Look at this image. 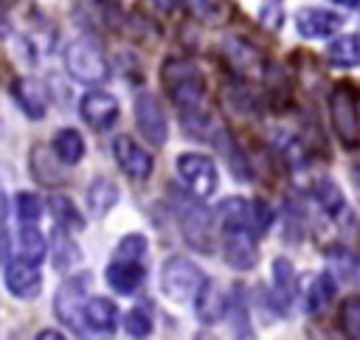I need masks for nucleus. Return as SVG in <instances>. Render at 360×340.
I'll list each match as a JSON object with an SVG mask.
<instances>
[{"mask_svg":"<svg viewBox=\"0 0 360 340\" xmlns=\"http://www.w3.org/2000/svg\"><path fill=\"white\" fill-rule=\"evenodd\" d=\"M65 166H68V163L59 160V155L53 152V146H51V149H45L42 143H34V146H31L28 169H31V174H34L37 183H42V185H62V183L68 180Z\"/></svg>","mask_w":360,"mask_h":340,"instance_id":"obj_14","label":"nucleus"},{"mask_svg":"<svg viewBox=\"0 0 360 340\" xmlns=\"http://www.w3.org/2000/svg\"><path fill=\"white\" fill-rule=\"evenodd\" d=\"M87 284H90V273H79L73 278H68L56 295H53V312L56 318L76 334H90L87 323H84V303H87Z\"/></svg>","mask_w":360,"mask_h":340,"instance_id":"obj_4","label":"nucleus"},{"mask_svg":"<svg viewBox=\"0 0 360 340\" xmlns=\"http://www.w3.org/2000/svg\"><path fill=\"white\" fill-rule=\"evenodd\" d=\"M205 275L202 270L188 261V259H180V256H172L163 267H160V289L169 301L174 303H186L191 298H197L200 287H202Z\"/></svg>","mask_w":360,"mask_h":340,"instance_id":"obj_3","label":"nucleus"},{"mask_svg":"<svg viewBox=\"0 0 360 340\" xmlns=\"http://www.w3.org/2000/svg\"><path fill=\"white\" fill-rule=\"evenodd\" d=\"M51 146H53V152L59 155V160L62 163H68V166H76L82 157H84V138L76 132V129H59L56 135H53V140H51Z\"/></svg>","mask_w":360,"mask_h":340,"instance_id":"obj_23","label":"nucleus"},{"mask_svg":"<svg viewBox=\"0 0 360 340\" xmlns=\"http://www.w3.org/2000/svg\"><path fill=\"white\" fill-rule=\"evenodd\" d=\"M354 185L360 188V166H354Z\"/></svg>","mask_w":360,"mask_h":340,"instance_id":"obj_36","label":"nucleus"},{"mask_svg":"<svg viewBox=\"0 0 360 340\" xmlns=\"http://www.w3.org/2000/svg\"><path fill=\"white\" fill-rule=\"evenodd\" d=\"M256 236L259 233L250 228H222V256L233 270L245 273V270L256 267V261H259Z\"/></svg>","mask_w":360,"mask_h":340,"instance_id":"obj_9","label":"nucleus"},{"mask_svg":"<svg viewBox=\"0 0 360 340\" xmlns=\"http://www.w3.org/2000/svg\"><path fill=\"white\" fill-rule=\"evenodd\" d=\"M3 275H6V289L20 301H31L42 289V278H39L37 264H28V261H20V259L17 261L8 259Z\"/></svg>","mask_w":360,"mask_h":340,"instance_id":"obj_13","label":"nucleus"},{"mask_svg":"<svg viewBox=\"0 0 360 340\" xmlns=\"http://www.w3.org/2000/svg\"><path fill=\"white\" fill-rule=\"evenodd\" d=\"M326 259L335 267L338 278H343L349 284H360V253H354L352 247L338 244V247H329L326 250Z\"/></svg>","mask_w":360,"mask_h":340,"instance_id":"obj_22","label":"nucleus"},{"mask_svg":"<svg viewBox=\"0 0 360 340\" xmlns=\"http://www.w3.org/2000/svg\"><path fill=\"white\" fill-rule=\"evenodd\" d=\"M48 208H51L53 219L59 222V228H68V230H82V228H84V219H82V214H79V208L73 205L70 197L53 194V197L48 200Z\"/></svg>","mask_w":360,"mask_h":340,"instance_id":"obj_25","label":"nucleus"},{"mask_svg":"<svg viewBox=\"0 0 360 340\" xmlns=\"http://www.w3.org/2000/svg\"><path fill=\"white\" fill-rule=\"evenodd\" d=\"M160 79L172 96V101L177 104V110L183 112V118L188 115H200L202 112V98H205V81L202 73L194 62L186 59H166L160 67Z\"/></svg>","mask_w":360,"mask_h":340,"instance_id":"obj_1","label":"nucleus"},{"mask_svg":"<svg viewBox=\"0 0 360 340\" xmlns=\"http://www.w3.org/2000/svg\"><path fill=\"white\" fill-rule=\"evenodd\" d=\"M135 124H138V132L152 146H163L169 140V121H166V112L155 93L143 90L135 96Z\"/></svg>","mask_w":360,"mask_h":340,"instance_id":"obj_7","label":"nucleus"},{"mask_svg":"<svg viewBox=\"0 0 360 340\" xmlns=\"http://www.w3.org/2000/svg\"><path fill=\"white\" fill-rule=\"evenodd\" d=\"M343 28V17L326 8H298L295 14V31L304 39H326L335 37Z\"/></svg>","mask_w":360,"mask_h":340,"instance_id":"obj_12","label":"nucleus"},{"mask_svg":"<svg viewBox=\"0 0 360 340\" xmlns=\"http://www.w3.org/2000/svg\"><path fill=\"white\" fill-rule=\"evenodd\" d=\"M326 56L338 67H354V65H360V37H354V34L338 37L335 34V39L326 45Z\"/></svg>","mask_w":360,"mask_h":340,"instance_id":"obj_21","label":"nucleus"},{"mask_svg":"<svg viewBox=\"0 0 360 340\" xmlns=\"http://www.w3.org/2000/svg\"><path fill=\"white\" fill-rule=\"evenodd\" d=\"M152 323H155V320H152L149 306H132V309L127 312V318H124V329H127L129 337H149Z\"/></svg>","mask_w":360,"mask_h":340,"instance_id":"obj_29","label":"nucleus"},{"mask_svg":"<svg viewBox=\"0 0 360 340\" xmlns=\"http://www.w3.org/2000/svg\"><path fill=\"white\" fill-rule=\"evenodd\" d=\"M84 323L93 334H112L118 326V306L110 298H87L84 303Z\"/></svg>","mask_w":360,"mask_h":340,"instance_id":"obj_18","label":"nucleus"},{"mask_svg":"<svg viewBox=\"0 0 360 340\" xmlns=\"http://www.w3.org/2000/svg\"><path fill=\"white\" fill-rule=\"evenodd\" d=\"M338 323H340V332H343L346 337L360 340V295H349V298L340 303Z\"/></svg>","mask_w":360,"mask_h":340,"instance_id":"obj_28","label":"nucleus"},{"mask_svg":"<svg viewBox=\"0 0 360 340\" xmlns=\"http://www.w3.org/2000/svg\"><path fill=\"white\" fill-rule=\"evenodd\" d=\"M335 292H338V284H335L332 273H321V275L312 281V287H309L307 309H309V312H323V306H326V303H332Z\"/></svg>","mask_w":360,"mask_h":340,"instance_id":"obj_26","label":"nucleus"},{"mask_svg":"<svg viewBox=\"0 0 360 340\" xmlns=\"http://www.w3.org/2000/svg\"><path fill=\"white\" fill-rule=\"evenodd\" d=\"M112 155H115L118 166H121L132 180H146V177L152 174V169H155L152 155H149L143 146H138L129 135H118V138L112 140Z\"/></svg>","mask_w":360,"mask_h":340,"instance_id":"obj_11","label":"nucleus"},{"mask_svg":"<svg viewBox=\"0 0 360 340\" xmlns=\"http://www.w3.org/2000/svg\"><path fill=\"white\" fill-rule=\"evenodd\" d=\"M312 194H315V202L329 214V216H338L340 211H343V191L338 188V183H332V180H318L315 185H312Z\"/></svg>","mask_w":360,"mask_h":340,"instance_id":"obj_27","label":"nucleus"},{"mask_svg":"<svg viewBox=\"0 0 360 340\" xmlns=\"http://www.w3.org/2000/svg\"><path fill=\"white\" fill-rule=\"evenodd\" d=\"M174 169L180 174V180L191 188L194 197L205 200L217 191L219 185V174H217V166L208 155H197V152H186L174 160Z\"/></svg>","mask_w":360,"mask_h":340,"instance_id":"obj_6","label":"nucleus"},{"mask_svg":"<svg viewBox=\"0 0 360 340\" xmlns=\"http://www.w3.org/2000/svg\"><path fill=\"white\" fill-rule=\"evenodd\" d=\"M332 3H338V6H346V8H354V6H360V0H332Z\"/></svg>","mask_w":360,"mask_h":340,"instance_id":"obj_33","label":"nucleus"},{"mask_svg":"<svg viewBox=\"0 0 360 340\" xmlns=\"http://www.w3.org/2000/svg\"><path fill=\"white\" fill-rule=\"evenodd\" d=\"M14 200H17V219L22 225H34L39 219V214H42V200L37 194H31V191H20Z\"/></svg>","mask_w":360,"mask_h":340,"instance_id":"obj_30","label":"nucleus"},{"mask_svg":"<svg viewBox=\"0 0 360 340\" xmlns=\"http://www.w3.org/2000/svg\"><path fill=\"white\" fill-rule=\"evenodd\" d=\"M155 3H158L160 8H172V3H174V0H155Z\"/></svg>","mask_w":360,"mask_h":340,"instance_id":"obj_35","label":"nucleus"},{"mask_svg":"<svg viewBox=\"0 0 360 340\" xmlns=\"http://www.w3.org/2000/svg\"><path fill=\"white\" fill-rule=\"evenodd\" d=\"M186 6L200 17H214V3L211 0H186Z\"/></svg>","mask_w":360,"mask_h":340,"instance_id":"obj_32","label":"nucleus"},{"mask_svg":"<svg viewBox=\"0 0 360 340\" xmlns=\"http://www.w3.org/2000/svg\"><path fill=\"white\" fill-rule=\"evenodd\" d=\"M65 67L76 81H84V84H101L110 76L101 48L90 39H73L65 48Z\"/></svg>","mask_w":360,"mask_h":340,"instance_id":"obj_5","label":"nucleus"},{"mask_svg":"<svg viewBox=\"0 0 360 340\" xmlns=\"http://www.w3.org/2000/svg\"><path fill=\"white\" fill-rule=\"evenodd\" d=\"M143 253H146V236L143 233H127L115 247L118 259H141Z\"/></svg>","mask_w":360,"mask_h":340,"instance_id":"obj_31","label":"nucleus"},{"mask_svg":"<svg viewBox=\"0 0 360 340\" xmlns=\"http://www.w3.org/2000/svg\"><path fill=\"white\" fill-rule=\"evenodd\" d=\"M37 337H62V334H59V332H53V329H42Z\"/></svg>","mask_w":360,"mask_h":340,"instance_id":"obj_34","label":"nucleus"},{"mask_svg":"<svg viewBox=\"0 0 360 340\" xmlns=\"http://www.w3.org/2000/svg\"><path fill=\"white\" fill-rule=\"evenodd\" d=\"M79 115L90 129L104 132L118 121V101L104 90H87L79 101Z\"/></svg>","mask_w":360,"mask_h":340,"instance_id":"obj_10","label":"nucleus"},{"mask_svg":"<svg viewBox=\"0 0 360 340\" xmlns=\"http://www.w3.org/2000/svg\"><path fill=\"white\" fill-rule=\"evenodd\" d=\"M180 233L188 247L200 253L214 250V219L200 202H183L180 208Z\"/></svg>","mask_w":360,"mask_h":340,"instance_id":"obj_8","label":"nucleus"},{"mask_svg":"<svg viewBox=\"0 0 360 340\" xmlns=\"http://www.w3.org/2000/svg\"><path fill=\"white\" fill-rule=\"evenodd\" d=\"M143 275H146V270H143L141 259H118V256L107 264V273H104L107 284L118 295H132L143 284Z\"/></svg>","mask_w":360,"mask_h":340,"instance_id":"obj_15","label":"nucleus"},{"mask_svg":"<svg viewBox=\"0 0 360 340\" xmlns=\"http://www.w3.org/2000/svg\"><path fill=\"white\" fill-rule=\"evenodd\" d=\"M45 253H48L45 236H42L34 225H22L20 233H17V259L39 267V264L45 261Z\"/></svg>","mask_w":360,"mask_h":340,"instance_id":"obj_20","label":"nucleus"},{"mask_svg":"<svg viewBox=\"0 0 360 340\" xmlns=\"http://www.w3.org/2000/svg\"><path fill=\"white\" fill-rule=\"evenodd\" d=\"M329 115L338 140L346 149L360 146V93L349 84H338L329 93Z\"/></svg>","mask_w":360,"mask_h":340,"instance_id":"obj_2","label":"nucleus"},{"mask_svg":"<svg viewBox=\"0 0 360 340\" xmlns=\"http://www.w3.org/2000/svg\"><path fill=\"white\" fill-rule=\"evenodd\" d=\"M273 295L278 298L281 306H287L295 298V270L287 259L273 261Z\"/></svg>","mask_w":360,"mask_h":340,"instance_id":"obj_24","label":"nucleus"},{"mask_svg":"<svg viewBox=\"0 0 360 340\" xmlns=\"http://www.w3.org/2000/svg\"><path fill=\"white\" fill-rule=\"evenodd\" d=\"M231 309V298L225 295V289L214 281V278H205L200 292H197V318L202 323H219Z\"/></svg>","mask_w":360,"mask_h":340,"instance_id":"obj_17","label":"nucleus"},{"mask_svg":"<svg viewBox=\"0 0 360 340\" xmlns=\"http://www.w3.org/2000/svg\"><path fill=\"white\" fill-rule=\"evenodd\" d=\"M115 202H118V185L110 177H96L87 185V211H90V216L101 219Z\"/></svg>","mask_w":360,"mask_h":340,"instance_id":"obj_19","label":"nucleus"},{"mask_svg":"<svg viewBox=\"0 0 360 340\" xmlns=\"http://www.w3.org/2000/svg\"><path fill=\"white\" fill-rule=\"evenodd\" d=\"M11 96H14V101L20 104V110L31 121L45 118V112H48V93H45V84L42 81L28 79V76L25 79H17L11 84Z\"/></svg>","mask_w":360,"mask_h":340,"instance_id":"obj_16","label":"nucleus"}]
</instances>
